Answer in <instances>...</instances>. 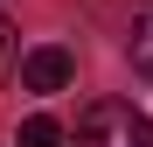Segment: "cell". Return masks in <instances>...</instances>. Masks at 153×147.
Segmentation results:
<instances>
[{
  "instance_id": "5",
  "label": "cell",
  "mask_w": 153,
  "mask_h": 147,
  "mask_svg": "<svg viewBox=\"0 0 153 147\" xmlns=\"http://www.w3.org/2000/svg\"><path fill=\"white\" fill-rule=\"evenodd\" d=\"M7 63H14V28L0 21V77H7Z\"/></svg>"
},
{
  "instance_id": "4",
  "label": "cell",
  "mask_w": 153,
  "mask_h": 147,
  "mask_svg": "<svg viewBox=\"0 0 153 147\" xmlns=\"http://www.w3.org/2000/svg\"><path fill=\"white\" fill-rule=\"evenodd\" d=\"M14 147H63V126H56L49 112H35V119H21V140H14Z\"/></svg>"
},
{
  "instance_id": "1",
  "label": "cell",
  "mask_w": 153,
  "mask_h": 147,
  "mask_svg": "<svg viewBox=\"0 0 153 147\" xmlns=\"http://www.w3.org/2000/svg\"><path fill=\"white\" fill-rule=\"evenodd\" d=\"M70 147H153V119L125 98H97V105H84Z\"/></svg>"
},
{
  "instance_id": "2",
  "label": "cell",
  "mask_w": 153,
  "mask_h": 147,
  "mask_svg": "<svg viewBox=\"0 0 153 147\" xmlns=\"http://www.w3.org/2000/svg\"><path fill=\"white\" fill-rule=\"evenodd\" d=\"M76 77V56H70V49H56V42H49V49H28V56H21V91H63Z\"/></svg>"
},
{
  "instance_id": "3",
  "label": "cell",
  "mask_w": 153,
  "mask_h": 147,
  "mask_svg": "<svg viewBox=\"0 0 153 147\" xmlns=\"http://www.w3.org/2000/svg\"><path fill=\"white\" fill-rule=\"evenodd\" d=\"M125 56H132V70H146L153 77V7L132 14V35H125Z\"/></svg>"
}]
</instances>
